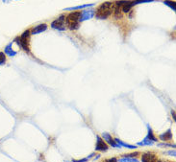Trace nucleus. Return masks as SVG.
Masks as SVG:
<instances>
[{
	"mask_svg": "<svg viewBox=\"0 0 176 162\" xmlns=\"http://www.w3.org/2000/svg\"><path fill=\"white\" fill-rule=\"evenodd\" d=\"M114 10V3L112 2H104L97 8L94 15L97 19H107L112 15Z\"/></svg>",
	"mask_w": 176,
	"mask_h": 162,
	"instance_id": "nucleus-1",
	"label": "nucleus"
},
{
	"mask_svg": "<svg viewBox=\"0 0 176 162\" xmlns=\"http://www.w3.org/2000/svg\"><path fill=\"white\" fill-rule=\"evenodd\" d=\"M80 16L81 12H73L70 13L67 17H65V24L67 27L70 30H78L80 27Z\"/></svg>",
	"mask_w": 176,
	"mask_h": 162,
	"instance_id": "nucleus-2",
	"label": "nucleus"
},
{
	"mask_svg": "<svg viewBox=\"0 0 176 162\" xmlns=\"http://www.w3.org/2000/svg\"><path fill=\"white\" fill-rule=\"evenodd\" d=\"M31 35L30 30H26L25 32H23V34L20 35V37H16L15 42H16L18 45L20 47L22 50H24L27 53H29V37Z\"/></svg>",
	"mask_w": 176,
	"mask_h": 162,
	"instance_id": "nucleus-3",
	"label": "nucleus"
},
{
	"mask_svg": "<svg viewBox=\"0 0 176 162\" xmlns=\"http://www.w3.org/2000/svg\"><path fill=\"white\" fill-rule=\"evenodd\" d=\"M51 27L53 29H56L58 31H65L67 29V24H65V16L64 15H60L57 19L52 21Z\"/></svg>",
	"mask_w": 176,
	"mask_h": 162,
	"instance_id": "nucleus-4",
	"label": "nucleus"
},
{
	"mask_svg": "<svg viewBox=\"0 0 176 162\" xmlns=\"http://www.w3.org/2000/svg\"><path fill=\"white\" fill-rule=\"evenodd\" d=\"M95 151H98V152H107L108 151V145L104 142V139L101 138L99 135L96 136Z\"/></svg>",
	"mask_w": 176,
	"mask_h": 162,
	"instance_id": "nucleus-5",
	"label": "nucleus"
},
{
	"mask_svg": "<svg viewBox=\"0 0 176 162\" xmlns=\"http://www.w3.org/2000/svg\"><path fill=\"white\" fill-rule=\"evenodd\" d=\"M102 137H103L104 141H106L109 145H111L113 148H117V149H121V147H120L119 145L115 141V138H113L111 134H109V133H102Z\"/></svg>",
	"mask_w": 176,
	"mask_h": 162,
	"instance_id": "nucleus-6",
	"label": "nucleus"
},
{
	"mask_svg": "<svg viewBox=\"0 0 176 162\" xmlns=\"http://www.w3.org/2000/svg\"><path fill=\"white\" fill-rule=\"evenodd\" d=\"M159 160L158 156L154 155L152 153H144L142 156V162H157Z\"/></svg>",
	"mask_w": 176,
	"mask_h": 162,
	"instance_id": "nucleus-7",
	"label": "nucleus"
},
{
	"mask_svg": "<svg viewBox=\"0 0 176 162\" xmlns=\"http://www.w3.org/2000/svg\"><path fill=\"white\" fill-rule=\"evenodd\" d=\"M94 13H95V11H93V10H84L83 12L81 13L80 22H83V21H85V20L92 19L93 16H94Z\"/></svg>",
	"mask_w": 176,
	"mask_h": 162,
	"instance_id": "nucleus-8",
	"label": "nucleus"
},
{
	"mask_svg": "<svg viewBox=\"0 0 176 162\" xmlns=\"http://www.w3.org/2000/svg\"><path fill=\"white\" fill-rule=\"evenodd\" d=\"M46 29H47V25L43 23V24H40V25L34 27V28L30 31V33H31V35H37V34H40V33L46 31Z\"/></svg>",
	"mask_w": 176,
	"mask_h": 162,
	"instance_id": "nucleus-9",
	"label": "nucleus"
},
{
	"mask_svg": "<svg viewBox=\"0 0 176 162\" xmlns=\"http://www.w3.org/2000/svg\"><path fill=\"white\" fill-rule=\"evenodd\" d=\"M159 138H160L162 141H169V140L172 139V133H171V130L169 129L166 133L160 134V136H159Z\"/></svg>",
	"mask_w": 176,
	"mask_h": 162,
	"instance_id": "nucleus-10",
	"label": "nucleus"
},
{
	"mask_svg": "<svg viewBox=\"0 0 176 162\" xmlns=\"http://www.w3.org/2000/svg\"><path fill=\"white\" fill-rule=\"evenodd\" d=\"M115 141L117 142V144L119 145L120 147H124V148H128V149H136V146H134V145H130L128 143H125V142H123L122 140H120L119 138H115Z\"/></svg>",
	"mask_w": 176,
	"mask_h": 162,
	"instance_id": "nucleus-11",
	"label": "nucleus"
},
{
	"mask_svg": "<svg viewBox=\"0 0 176 162\" xmlns=\"http://www.w3.org/2000/svg\"><path fill=\"white\" fill-rule=\"evenodd\" d=\"M4 53L8 55L9 57H15L16 55V52L13 51L12 49V42L10 43L9 45H7L6 47H5V50H4Z\"/></svg>",
	"mask_w": 176,
	"mask_h": 162,
	"instance_id": "nucleus-12",
	"label": "nucleus"
},
{
	"mask_svg": "<svg viewBox=\"0 0 176 162\" xmlns=\"http://www.w3.org/2000/svg\"><path fill=\"white\" fill-rule=\"evenodd\" d=\"M146 138L150 139L151 141H153V142H156L158 140L157 137H155V135H154L152 129L150 128L149 125H147V135H146Z\"/></svg>",
	"mask_w": 176,
	"mask_h": 162,
	"instance_id": "nucleus-13",
	"label": "nucleus"
},
{
	"mask_svg": "<svg viewBox=\"0 0 176 162\" xmlns=\"http://www.w3.org/2000/svg\"><path fill=\"white\" fill-rule=\"evenodd\" d=\"M94 4H85V5H79V6L75 7H71V8H67L65 9V11H75V10H80V9H86V8L92 7Z\"/></svg>",
	"mask_w": 176,
	"mask_h": 162,
	"instance_id": "nucleus-14",
	"label": "nucleus"
},
{
	"mask_svg": "<svg viewBox=\"0 0 176 162\" xmlns=\"http://www.w3.org/2000/svg\"><path fill=\"white\" fill-rule=\"evenodd\" d=\"M153 143H154L153 141H151L150 139H148V138L145 137V138L142 140V142H139L138 145H139V146H149V145H153Z\"/></svg>",
	"mask_w": 176,
	"mask_h": 162,
	"instance_id": "nucleus-15",
	"label": "nucleus"
},
{
	"mask_svg": "<svg viewBox=\"0 0 176 162\" xmlns=\"http://www.w3.org/2000/svg\"><path fill=\"white\" fill-rule=\"evenodd\" d=\"M164 4L169 6L170 9H172L173 11H176V8H175V2L174 1H171V0H165L164 1Z\"/></svg>",
	"mask_w": 176,
	"mask_h": 162,
	"instance_id": "nucleus-16",
	"label": "nucleus"
},
{
	"mask_svg": "<svg viewBox=\"0 0 176 162\" xmlns=\"http://www.w3.org/2000/svg\"><path fill=\"white\" fill-rule=\"evenodd\" d=\"M117 161H131V162H137L139 161L137 158L135 157H129V156H123V158H120Z\"/></svg>",
	"mask_w": 176,
	"mask_h": 162,
	"instance_id": "nucleus-17",
	"label": "nucleus"
},
{
	"mask_svg": "<svg viewBox=\"0 0 176 162\" xmlns=\"http://www.w3.org/2000/svg\"><path fill=\"white\" fill-rule=\"evenodd\" d=\"M154 0H134L133 3L134 5L136 6V5L138 4H142V3H147V2H153Z\"/></svg>",
	"mask_w": 176,
	"mask_h": 162,
	"instance_id": "nucleus-18",
	"label": "nucleus"
},
{
	"mask_svg": "<svg viewBox=\"0 0 176 162\" xmlns=\"http://www.w3.org/2000/svg\"><path fill=\"white\" fill-rule=\"evenodd\" d=\"M6 62V55L3 52H0V65Z\"/></svg>",
	"mask_w": 176,
	"mask_h": 162,
	"instance_id": "nucleus-19",
	"label": "nucleus"
},
{
	"mask_svg": "<svg viewBox=\"0 0 176 162\" xmlns=\"http://www.w3.org/2000/svg\"><path fill=\"white\" fill-rule=\"evenodd\" d=\"M159 147H170V148H175V144H167V143H161L158 145Z\"/></svg>",
	"mask_w": 176,
	"mask_h": 162,
	"instance_id": "nucleus-20",
	"label": "nucleus"
},
{
	"mask_svg": "<svg viewBox=\"0 0 176 162\" xmlns=\"http://www.w3.org/2000/svg\"><path fill=\"white\" fill-rule=\"evenodd\" d=\"M140 153L137 152V153H129V155H126L124 156H129V157H136V156H138Z\"/></svg>",
	"mask_w": 176,
	"mask_h": 162,
	"instance_id": "nucleus-21",
	"label": "nucleus"
},
{
	"mask_svg": "<svg viewBox=\"0 0 176 162\" xmlns=\"http://www.w3.org/2000/svg\"><path fill=\"white\" fill-rule=\"evenodd\" d=\"M165 155H170L175 156L176 155V153H175V151L173 150V151H170V152H165Z\"/></svg>",
	"mask_w": 176,
	"mask_h": 162,
	"instance_id": "nucleus-22",
	"label": "nucleus"
},
{
	"mask_svg": "<svg viewBox=\"0 0 176 162\" xmlns=\"http://www.w3.org/2000/svg\"><path fill=\"white\" fill-rule=\"evenodd\" d=\"M95 155V153H90V155H89V156H87V158H88V160H89V159L90 158H92V156H94Z\"/></svg>",
	"mask_w": 176,
	"mask_h": 162,
	"instance_id": "nucleus-23",
	"label": "nucleus"
},
{
	"mask_svg": "<svg viewBox=\"0 0 176 162\" xmlns=\"http://www.w3.org/2000/svg\"><path fill=\"white\" fill-rule=\"evenodd\" d=\"M171 115L173 117V120H176V117H175V111L174 110H171Z\"/></svg>",
	"mask_w": 176,
	"mask_h": 162,
	"instance_id": "nucleus-24",
	"label": "nucleus"
},
{
	"mask_svg": "<svg viewBox=\"0 0 176 162\" xmlns=\"http://www.w3.org/2000/svg\"><path fill=\"white\" fill-rule=\"evenodd\" d=\"M106 161H117V158H111V159H107Z\"/></svg>",
	"mask_w": 176,
	"mask_h": 162,
	"instance_id": "nucleus-25",
	"label": "nucleus"
},
{
	"mask_svg": "<svg viewBox=\"0 0 176 162\" xmlns=\"http://www.w3.org/2000/svg\"><path fill=\"white\" fill-rule=\"evenodd\" d=\"M2 1H3L4 3H9V2L11 1V0H2Z\"/></svg>",
	"mask_w": 176,
	"mask_h": 162,
	"instance_id": "nucleus-26",
	"label": "nucleus"
}]
</instances>
